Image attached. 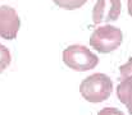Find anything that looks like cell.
<instances>
[{"label": "cell", "instance_id": "5b68a950", "mask_svg": "<svg viewBox=\"0 0 132 115\" xmlns=\"http://www.w3.org/2000/svg\"><path fill=\"white\" fill-rule=\"evenodd\" d=\"M21 27V18L14 8L9 5L0 6V37L14 40Z\"/></svg>", "mask_w": 132, "mask_h": 115}, {"label": "cell", "instance_id": "7a4b0ae2", "mask_svg": "<svg viewBox=\"0 0 132 115\" xmlns=\"http://www.w3.org/2000/svg\"><path fill=\"white\" fill-rule=\"evenodd\" d=\"M64 64L76 72H87L99 64V58L84 45H69L63 51Z\"/></svg>", "mask_w": 132, "mask_h": 115}, {"label": "cell", "instance_id": "277c9868", "mask_svg": "<svg viewBox=\"0 0 132 115\" xmlns=\"http://www.w3.org/2000/svg\"><path fill=\"white\" fill-rule=\"evenodd\" d=\"M121 12V0H97L92 9V22L94 24L114 22L119 18Z\"/></svg>", "mask_w": 132, "mask_h": 115}, {"label": "cell", "instance_id": "30bf717a", "mask_svg": "<svg viewBox=\"0 0 132 115\" xmlns=\"http://www.w3.org/2000/svg\"><path fill=\"white\" fill-rule=\"evenodd\" d=\"M97 115H125L121 110H118L117 108H110V106H108V108H103Z\"/></svg>", "mask_w": 132, "mask_h": 115}, {"label": "cell", "instance_id": "8992f818", "mask_svg": "<svg viewBox=\"0 0 132 115\" xmlns=\"http://www.w3.org/2000/svg\"><path fill=\"white\" fill-rule=\"evenodd\" d=\"M117 97L132 115V78H125L117 86Z\"/></svg>", "mask_w": 132, "mask_h": 115}, {"label": "cell", "instance_id": "ba28073f", "mask_svg": "<svg viewBox=\"0 0 132 115\" xmlns=\"http://www.w3.org/2000/svg\"><path fill=\"white\" fill-rule=\"evenodd\" d=\"M10 61H12V55L9 49L3 43H0V73H3L9 67Z\"/></svg>", "mask_w": 132, "mask_h": 115}, {"label": "cell", "instance_id": "6da1fadb", "mask_svg": "<svg viewBox=\"0 0 132 115\" xmlns=\"http://www.w3.org/2000/svg\"><path fill=\"white\" fill-rule=\"evenodd\" d=\"M113 91V82L104 73H94L82 81L80 92L82 97L92 104H99L108 100Z\"/></svg>", "mask_w": 132, "mask_h": 115}, {"label": "cell", "instance_id": "9c48e42d", "mask_svg": "<svg viewBox=\"0 0 132 115\" xmlns=\"http://www.w3.org/2000/svg\"><path fill=\"white\" fill-rule=\"evenodd\" d=\"M119 73L122 78H132V58L127 60V63H125L123 65L119 67Z\"/></svg>", "mask_w": 132, "mask_h": 115}, {"label": "cell", "instance_id": "3957f363", "mask_svg": "<svg viewBox=\"0 0 132 115\" xmlns=\"http://www.w3.org/2000/svg\"><path fill=\"white\" fill-rule=\"evenodd\" d=\"M122 41H123V32L114 26L106 24L96 28L92 32L90 37V45L96 51L108 54L117 50L121 46Z\"/></svg>", "mask_w": 132, "mask_h": 115}, {"label": "cell", "instance_id": "52a82bcc", "mask_svg": "<svg viewBox=\"0 0 132 115\" xmlns=\"http://www.w3.org/2000/svg\"><path fill=\"white\" fill-rule=\"evenodd\" d=\"M55 5L65 10H76L85 5L88 0H53Z\"/></svg>", "mask_w": 132, "mask_h": 115}, {"label": "cell", "instance_id": "8fae6325", "mask_svg": "<svg viewBox=\"0 0 132 115\" xmlns=\"http://www.w3.org/2000/svg\"><path fill=\"white\" fill-rule=\"evenodd\" d=\"M127 9H128V14L132 17V0H127Z\"/></svg>", "mask_w": 132, "mask_h": 115}]
</instances>
